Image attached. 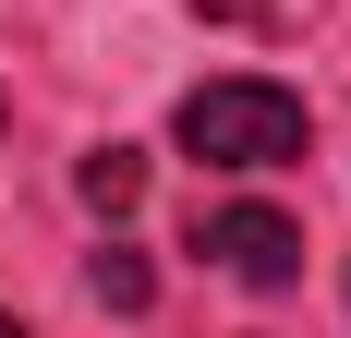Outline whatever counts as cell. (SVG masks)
I'll use <instances>...</instances> for the list:
<instances>
[{
    "instance_id": "obj_1",
    "label": "cell",
    "mask_w": 351,
    "mask_h": 338,
    "mask_svg": "<svg viewBox=\"0 0 351 338\" xmlns=\"http://www.w3.org/2000/svg\"><path fill=\"white\" fill-rule=\"evenodd\" d=\"M170 133H182V157H206V169H291L303 157V97L267 85V73H218V85L182 97Z\"/></svg>"
},
{
    "instance_id": "obj_5",
    "label": "cell",
    "mask_w": 351,
    "mask_h": 338,
    "mask_svg": "<svg viewBox=\"0 0 351 338\" xmlns=\"http://www.w3.org/2000/svg\"><path fill=\"white\" fill-rule=\"evenodd\" d=\"M0 338H25V326H12V314H0Z\"/></svg>"
},
{
    "instance_id": "obj_4",
    "label": "cell",
    "mask_w": 351,
    "mask_h": 338,
    "mask_svg": "<svg viewBox=\"0 0 351 338\" xmlns=\"http://www.w3.org/2000/svg\"><path fill=\"white\" fill-rule=\"evenodd\" d=\"M85 290H97V302H109V314H145V302H158V266H145L134 242H109L97 266H85Z\"/></svg>"
},
{
    "instance_id": "obj_3",
    "label": "cell",
    "mask_w": 351,
    "mask_h": 338,
    "mask_svg": "<svg viewBox=\"0 0 351 338\" xmlns=\"http://www.w3.org/2000/svg\"><path fill=\"white\" fill-rule=\"evenodd\" d=\"M73 194L97 205V218H134V205H145V157H134V145H97V157L73 169Z\"/></svg>"
},
{
    "instance_id": "obj_2",
    "label": "cell",
    "mask_w": 351,
    "mask_h": 338,
    "mask_svg": "<svg viewBox=\"0 0 351 338\" xmlns=\"http://www.w3.org/2000/svg\"><path fill=\"white\" fill-rule=\"evenodd\" d=\"M194 254H218L243 290H291L303 278V230H291L279 205H206L194 218Z\"/></svg>"
}]
</instances>
